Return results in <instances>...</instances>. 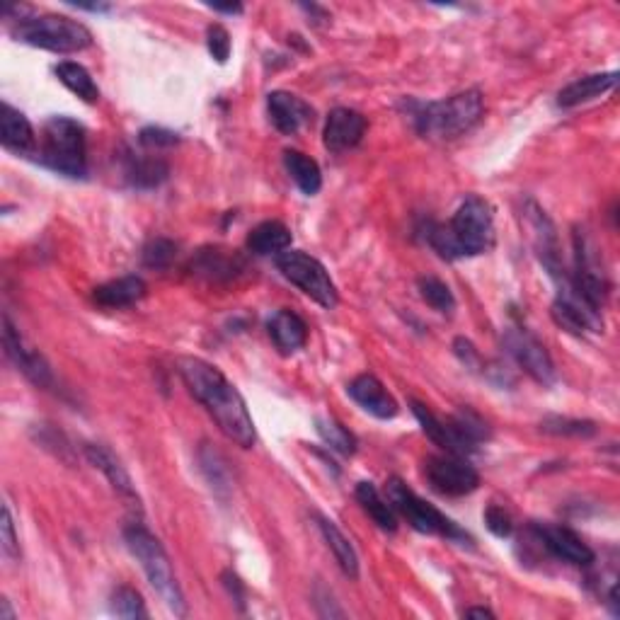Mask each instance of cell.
I'll return each instance as SVG.
<instances>
[{
    "mask_svg": "<svg viewBox=\"0 0 620 620\" xmlns=\"http://www.w3.org/2000/svg\"><path fill=\"white\" fill-rule=\"evenodd\" d=\"M54 71L56 78H59L61 83L66 85L73 95H78L83 102L93 105V102L100 100V88H97V83L85 66H80L76 61H61Z\"/></svg>",
    "mask_w": 620,
    "mask_h": 620,
    "instance_id": "cell-26",
    "label": "cell"
},
{
    "mask_svg": "<svg viewBox=\"0 0 620 620\" xmlns=\"http://www.w3.org/2000/svg\"><path fill=\"white\" fill-rule=\"evenodd\" d=\"M277 269L284 274L291 284L298 286L308 298H313L318 306L332 310L340 303V294H337V286L332 281L330 272L325 269V264L315 257H310L308 252L301 250H286L277 255Z\"/></svg>",
    "mask_w": 620,
    "mask_h": 620,
    "instance_id": "cell-8",
    "label": "cell"
},
{
    "mask_svg": "<svg viewBox=\"0 0 620 620\" xmlns=\"http://www.w3.org/2000/svg\"><path fill=\"white\" fill-rule=\"evenodd\" d=\"M485 524H487V528H490L492 533H495L497 538H509V536H512V531H514L512 516L504 512L502 507H497V504H490V507H487Z\"/></svg>",
    "mask_w": 620,
    "mask_h": 620,
    "instance_id": "cell-35",
    "label": "cell"
},
{
    "mask_svg": "<svg viewBox=\"0 0 620 620\" xmlns=\"http://www.w3.org/2000/svg\"><path fill=\"white\" fill-rule=\"evenodd\" d=\"M223 584H226L228 591H231L235 604L243 608L245 606V587H243V582H240L238 574L231 572V570L223 572Z\"/></svg>",
    "mask_w": 620,
    "mask_h": 620,
    "instance_id": "cell-38",
    "label": "cell"
},
{
    "mask_svg": "<svg viewBox=\"0 0 620 620\" xmlns=\"http://www.w3.org/2000/svg\"><path fill=\"white\" fill-rule=\"evenodd\" d=\"M0 606H3V613H0V620H13L15 618V613H13V608H10V601H0Z\"/></svg>",
    "mask_w": 620,
    "mask_h": 620,
    "instance_id": "cell-43",
    "label": "cell"
},
{
    "mask_svg": "<svg viewBox=\"0 0 620 620\" xmlns=\"http://www.w3.org/2000/svg\"><path fill=\"white\" fill-rule=\"evenodd\" d=\"M463 616H465V618H495V613H492L490 608L478 606V608H465Z\"/></svg>",
    "mask_w": 620,
    "mask_h": 620,
    "instance_id": "cell-39",
    "label": "cell"
},
{
    "mask_svg": "<svg viewBox=\"0 0 620 620\" xmlns=\"http://www.w3.org/2000/svg\"><path fill=\"white\" fill-rule=\"evenodd\" d=\"M39 160L59 175L78 177L88 175V134L85 126L71 117H54L44 124Z\"/></svg>",
    "mask_w": 620,
    "mask_h": 620,
    "instance_id": "cell-5",
    "label": "cell"
},
{
    "mask_svg": "<svg viewBox=\"0 0 620 620\" xmlns=\"http://www.w3.org/2000/svg\"><path fill=\"white\" fill-rule=\"evenodd\" d=\"M3 344H5V354L13 364L25 373L27 378L34 383L37 388H51L54 386V373H51L47 359L37 352V349L30 347L25 342V337L20 335V330L10 323L8 315H3Z\"/></svg>",
    "mask_w": 620,
    "mask_h": 620,
    "instance_id": "cell-11",
    "label": "cell"
},
{
    "mask_svg": "<svg viewBox=\"0 0 620 620\" xmlns=\"http://www.w3.org/2000/svg\"><path fill=\"white\" fill-rule=\"evenodd\" d=\"M366 134V117L357 109L337 107L327 114L325 122V148L330 153H344L357 148Z\"/></svg>",
    "mask_w": 620,
    "mask_h": 620,
    "instance_id": "cell-13",
    "label": "cell"
},
{
    "mask_svg": "<svg viewBox=\"0 0 620 620\" xmlns=\"http://www.w3.org/2000/svg\"><path fill=\"white\" fill-rule=\"evenodd\" d=\"M85 456H88V461L93 463L97 470L105 473L109 485H112L119 495H122L124 499H129V502L139 504V495H136L134 482H131L129 473L124 470V465L112 456V451H107L105 446H100V444H85Z\"/></svg>",
    "mask_w": 620,
    "mask_h": 620,
    "instance_id": "cell-20",
    "label": "cell"
},
{
    "mask_svg": "<svg viewBox=\"0 0 620 620\" xmlns=\"http://www.w3.org/2000/svg\"><path fill=\"white\" fill-rule=\"evenodd\" d=\"M417 286H419V296H422L434 310H439V313H453V310H456V298H453V291L449 289V284H444L441 279L422 277L417 281Z\"/></svg>",
    "mask_w": 620,
    "mask_h": 620,
    "instance_id": "cell-28",
    "label": "cell"
},
{
    "mask_svg": "<svg viewBox=\"0 0 620 620\" xmlns=\"http://www.w3.org/2000/svg\"><path fill=\"white\" fill-rule=\"evenodd\" d=\"M182 381L197 403L209 412L216 427L226 439L238 444L240 449H252L257 441L255 422H252L245 398L240 390L226 378V373L216 369L209 361L197 357H182L177 361Z\"/></svg>",
    "mask_w": 620,
    "mask_h": 620,
    "instance_id": "cell-1",
    "label": "cell"
},
{
    "mask_svg": "<svg viewBox=\"0 0 620 620\" xmlns=\"http://www.w3.org/2000/svg\"><path fill=\"white\" fill-rule=\"evenodd\" d=\"M429 245L446 260L485 255L495 245V211L482 197H468L449 223H434Z\"/></svg>",
    "mask_w": 620,
    "mask_h": 620,
    "instance_id": "cell-2",
    "label": "cell"
},
{
    "mask_svg": "<svg viewBox=\"0 0 620 620\" xmlns=\"http://www.w3.org/2000/svg\"><path fill=\"white\" fill-rule=\"evenodd\" d=\"M126 548L131 550L136 560H139L141 570L146 572L148 582L155 589V594L163 599V604L170 608L175 616H187L185 594H182L180 582H177L172 562L165 553L163 543L153 536L143 524H129L124 528Z\"/></svg>",
    "mask_w": 620,
    "mask_h": 620,
    "instance_id": "cell-4",
    "label": "cell"
},
{
    "mask_svg": "<svg viewBox=\"0 0 620 620\" xmlns=\"http://www.w3.org/2000/svg\"><path fill=\"white\" fill-rule=\"evenodd\" d=\"M206 47L218 63H226L228 56H231V34H228L226 27L211 25L206 30Z\"/></svg>",
    "mask_w": 620,
    "mask_h": 620,
    "instance_id": "cell-33",
    "label": "cell"
},
{
    "mask_svg": "<svg viewBox=\"0 0 620 620\" xmlns=\"http://www.w3.org/2000/svg\"><path fill=\"white\" fill-rule=\"evenodd\" d=\"M211 8L214 10H218V13H228V15H238V13H243V5H218V3H214L211 5Z\"/></svg>",
    "mask_w": 620,
    "mask_h": 620,
    "instance_id": "cell-40",
    "label": "cell"
},
{
    "mask_svg": "<svg viewBox=\"0 0 620 620\" xmlns=\"http://www.w3.org/2000/svg\"><path fill=\"white\" fill-rule=\"evenodd\" d=\"M284 165L286 170H289L291 180L296 182L303 194L313 197V194L320 192V187H323V172H320V165L315 163L310 155L301 151H286Z\"/></svg>",
    "mask_w": 620,
    "mask_h": 620,
    "instance_id": "cell-25",
    "label": "cell"
},
{
    "mask_svg": "<svg viewBox=\"0 0 620 620\" xmlns=\"http://www.w3.org/2000/svg\"><path fill=\"white\" fill-rule=\"evenodd\" d=\"M386 492L390 507L403 516V519H407V524L415 528V531L429 533V536H444L449 538V541H456L461 545L473 543L463 528H458L449 516L441 514L434 504H429L427 499L419 497L415 490H410L403 480L398 478L390 480Z\"/></svg>",
    "mask_w": 620,
    "mask_h": 620,
    "instance_id": "cell-7",
    "label": "cell"
},
{
    "mask_svg": "<svg viewBox=\"0 0 620 620\" xmlns=\"http://www.w3.org/2000/svg\"><path fill=\"white\" fill-rule=\"evenodd\" d=\"M504 347H507L509 357H512L536 383H541V386H553V383L558 381V371H555L553 357L548 354L545 344L538 342L528 330L509 327V330L504 332Z\"/></svg>",
    "mask_w": 620,
    "mask_h": 620,
    "instance_id": "cell-10",
    "label": "cell"
},
{
    "mask_svg": "<svg viewBox=\"0 0 620 620\" xmlns=\"http://www.w3.org/2000/svg\"><path fill=\"white\" fill-rule=\"evenodd\" d=\"M139 143L148 151H158V148H172L180 143V136L175 131L160 129V126H146L139 134Z\"/></svg>",
    "mask_w": 620,
    "mask_h": 620,
    "instance_id": "cell-34",
    "label": "cell"
},
{
    "mask_svg": "<svg viewBox=\"0 0 620 620\" xmlns=\"http://www.w3.org/2000/svg\"><path fill=\"white\" fill-rule=\"evenodd\" d=\"M618 83V73H594V76H584L574 83L567 85V88L560 90L558 95V105L562 109H572L577 105H584V102L596 100V97L611 93Z\"/></svg>",
    "mask_w": 620,
    "mask_h": 620,
    "instance_id": "cell-18",
    "label": "cell"
},
{
    "mask_svg": "<svg viewBox=\"0 0 620 620\" xmlns=\"http://www.w3.org/2000/svg\"><path fill=\"white\" fill-rule=\"evenodd\" d=\"M453 349H456L458 359H461L465 366H470V369H475V366H478V361H480L478 352H475V347L468 340H465V337H458V340L453 342Z\"/></svg>",
    "mask_w": 620,
    "mask_h": 620,
    "instance_id": "cell-37",
    "label": "cell"
},
{
    "mask_svg": "<svg viewBox=\"0 0 620 620\" xmlns=\"http://www.w3.org/2000/svg\"><path fill=\"white\" fill-rule=\"evenodd\" d=\"M291 245V231L281 221H264L255 226L248 235V250L255 255H281L289 250Z\"/></svg>",
    "mask_w": 620,
    "mask_h": 620,
    "instance_id": "cell-23",
    "label": "cell"
},
{
    "mask_svg": "<svg viewBox=\"0 0 620 620\" xmlns=\"http://www.w3.org/2000/svg\"><path fill=\"white\" fill-rule=\"evenodd\" d=\"M354 495H357V502L361 504V509H364L373 521H376L378 528H383V531H390V533L398 528V516H395V509L390 507L388 499L378 492V487L373 485V482H359Z\"/></svg>",
    "mask_w": 620,
    "mask_h": 620,
    "instance_id": "cell-24",
    "label": "cell"
},
{
    "mask_svg": "<svg viewBox=\"0 0 620 620\" xmlns=\"http://www.w3.org/2000/svg\"><path fill=\"white\" fill-rule=\"evenodd\" d=\"M347 393L352 395V400L361 410H366L376 419H393L400 410L393 395L388 393L386 386H383L373 373H361V376L354 378V381L349 383Z\"/></svg>",
    "mask_w": 620,
    "mask_h": 620,
    "instance_id": "cell-15",
    "label": "cell"
},
{
    "mask_svg": "<svg viewBox=\"0 0 620 620\" xmlns=\"http://www.w3.org/2000/svg\"><path fill=\"white\" fill-rule=\"evenodd\" d=\"M146 296V281L141 277H122L97 286L93 298L105 308H129Z\"/></svg>",
    "mask_w": 620,
    "mask_h": 620,
    "instance_id": "cell-21",
    "label": "cell"
},
{
    "mask_svg": "<svg viewBox=\"0 0 620 620\" xmlns=\"http://www.w3.org/2000/svg\"><path fill=\"white\" fill-rule=\"evenodd\" d=\"M13 34L17 42L54 51V54H76L93 44V32L83 22L66 15L22 17Z\"/></svg>",
    "mask_w": 620,
    "mask_h": 620,
    "instance_id": "cell-6",
    "label": "cell"
},
{
    "mask_svg": "<svg viewBox=\"0 0 620 620\" xmlns=\"http://www.w3.org/2000/svg\"><path fill=\"white\" fill-rule=\"evenodd\" d=\"M0 531H3V553L5 558L10 560H20V541L15 536V524H13V512L5 504L3 507V524H0Z\"/></svg>",
    "mask_w": 620,
    "mask_h": 620,
    "instance_id": "cell-36",
    "label": "cell"
},
{
    "mask_svg": "<svg viewBox=\"0 0 620 620\" xmlns=\"http://www.w3.org/2000/svg\"><path fill=\"white\" fill-rule=\"evenodd\" d=\"M0 143L5 151L17 155H30L37 148V136H34L30 119L8 102L0 109Z\"/></svg>",
    "mask_w": 620,
    "mask_h": 620,
    "instance_id": "cell-16",
    "label": "cell"
},
{
    "mask_svg": "<svg viewBox=\"0 0 620 620\" xmlns=\"http://www.w3.org/2000/svg\"><path fill=\"white\" fill-rule=\"evenodd\" d=\"M608 606H611V613H613V616H620L618 596H616V587H613V589H611V594H608Z\"/></svg>",
    "mask_w": 620,
    "mask_h": 620,
    "instance_id": "cell-42",
    "label": "cell"
},
{
    "mask_svg": "<svg viewBox=\"0 0 620 620\" xmlns=\"http://www.w3.org/2000/svg\"><path fill=\"white\" fill-rule=\"evenodd\" d=\"M318 528L320 533H323L327 548L335 555L340 570L347 574L349 579H359V555L357 550H354V545L349 543V538L337 528L335 521L325 519V516H318Z\"/></svg>",
    "mask_w": 620,
    "mask_h": 620,
    "instance_id": "cell-22",
    "label": "cell"
},
{
    "mask_svg": "<svg viewBox=\"0 0 620 620\" xmlns=\"http://www.w3.org/2000/svg\"><path fill=\"white\" fill-rule=\"evenodd\" d=\"M235 264H238V260H235V257L223 255L221 250H206L199 255L197 264H194V272L206 274V277H211V279L221 277V274L231 277V274L235 272Z\"/></svg>",
    "mask_w": 620,
    "mask_h": 620,
    "instance_id": "cell-32",
    "label": "cell"
},
{
    "mask_svg": "<svg viewBox=\"0 0 620 620\" xmlns=\"http://www.w3.org/2000/svg\"><path fill=\"white\" fill-rule=\"evenodd\" d=\"M175 257H177V245L168 238L148 240L146 248H143V252H141L143 267L155 269V272H160V269H168L170 264L175 262Z\"/></svg>",
    "mask_w": 620,
    "mask_h": 620,
    "instance_id": "cell-29",
    "label": "cell"
},
{
    "mask_svg": "<svg viewBox=\"0 0 620 620\" xmlns=\"http://www.w3.org/2000/svg\"><path fill=\"white\" fill-rule=\"evenodd\" d=\"M170 175V165L155 155L129 153L124 160V177L134 189H155Z\"/></svg>",
    "mask_w": 620,
    "mask_h": 620,
    "instance_id": "cell-19",
    "label": "cell"
},
{
    "mask_svg": "<svg viewBox=\"0 0 620 620\" xmlns=\"http://www.w3.org/2000/svg\"><path fill=\"white\" fill-rule=\"evenodd\" d=\"M112 611L117 613L119 618H146V604H143L141 594L131 587H119L112 594Z\"/></svg>",
    "mask_w": 620,
    "mask_h": 620,
    "instance_id": "cell-30",
    "label": "cell"
},
{
    "mask_svg": "<svg viewBox=\"0 0 620 620\" xmlns=\"http://www.w3.org/2000/svg\"><path fill=\"white\" fill-rule=\"evenodd\" d=\"M315 429H318V434L323 436V441L332 451L342 453V456H352L357 451V436L349 432L347 427H342L337 419L318 417L315 419Z\"/></svg>",
    "mask_w": 620,
    "mask_h": 620,
    "instance_id": "cell-27",
    "label": "cell"
},
{
    "mask_svg": "<svg viewBox=\"0 0 620 620\" xmlns=\"http://www.w3.org/2000/svg\"><path fill=\"white\" fill-rule=\"evenodd\" d=\"M267 109L269 117H272V124L277 126L279 134L284 136H296L303 126L313 122V107L298 95L284 93V90L269 93Z\"/></svg>",
    "mask_w": 620,
    "mask_h": 620,
    "instance_id": "cell-14",
    "label": "cell"
},
{
    "mask_svg": "<svg viewBox=\"0 0 620 620\" xmlns=\"http://www.w3.org/2000/svg\"><path fill=\"white\" fill-rule=\"evenodd\" d=\"M269 337L281 354H294L308 340V327L294 310H277L267 323Z\"/></svg>",
    "mask_w": 620,
    "mask_h": 620,
    "instance_id": "cell-17",
    "label": "cell"
},
{
    "mask_svg": "<svg viewBox=\"0 0 620 620\" xmlns=\"http://www.w3.org/2000/svg\"><path fill=\"white\" fill-rule=\"evenodd\" d=\"M71 5H76V8H80V10H90V13H107V10H109V5H102V3H93V5H88V3H71Z\"/></svg>",
    "mask_w": 620,
    "mask_h": 620,
    "instance_id": "cell-41",
    "label": "cell"
},
{
    "mask_svg": "<svg viewBox=\"0 0 620 620\" xmlns=\"http://www.w3.org/2000/svg\"><path fill=\"white\" fill-rule=\"evenodd\" d=\"M533 533L538 536V541L545 545V550L555 555V558L567 562L574 567H589L596 560L594 550L589 548L572 528L560 526V524H536Z\"/></svg>",
    "mask_w": 620,
    "mask_h": 620,
    "instance_id": "cell-12",
    "label": "cell"
},
{
    "mask_svg": "<svg viewBox=\"0 0 620 620\" xmlns=\"http://www.w3.org/2000/svg\"><path fill=\"white\" fill-rule=\"evenodd\" d=\"M424 475L429 485L446 497H465L480 487L478 470L465 461V456H453V453L427 458Z\"/></svg>",
    "mask_w": 620,
    "mask_h": 620,
    "instance_id": "cell-9",
    "label": "cell"
},
{
    "mask_svg": "<svg viewBox=\"0 0 620 620\" xmlns=\"http://www.w3.org/2000/svg\"><path fill=\"white\" fill-rule=\"evenodd\" d=\"M482 114H485V97L480 90H465L446 100L417 105L412 119H415L417 134L424 139L453 141L475 129Z\"/></svg>",
    "mask_w": 620,
    "mask_h": 620,
    "instance_id": "cell-3",
    "label": "cell"
},
{
    "mask_svg": "<svg viewBox=\"0 0 620 620\" xmlns=\"http://www.w3.org/2000/svg\"><path fill=\"white\" fill-rule=\"evenodd\" d=\"M541 429L555 436H591L596 432V424L587 419H570V417H545Z\"/></svg>",
    "mask_w": 620,
    "mask_h": 620,
    "instance_id": "cell-31",
    "label": "cell"
}]
</instances>
